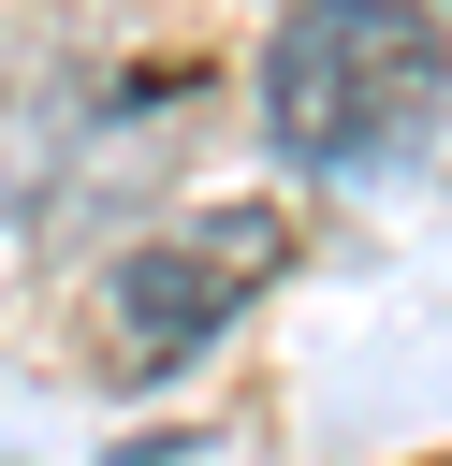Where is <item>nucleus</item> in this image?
Segmentation results:
<instances>
[{
    "label": "nucleus",
    "instance_id": "obj_1",
    "mask_svg": "<svg viewBox=\"0 0 452 466\" xmlns=\"http://www.w3.org/2000/svg\"><path fill=\"white\" fill-rule=\"evenodd\" d=\"M452 102V29L437 0H292L262 44V131L306 175H379L437 131Z\"/></svg>",
    "mask_w": 452,
    "mask_h": 466
},
{
    "label": "nucleus",
    "instance_id": "obj_2",
    "mask_svg": "<svg viewBox=\"0 0 452 466\" xmlns=\"http://www.w3.org/2000/svg\"><path fill=\"white\" fill-rule=\"evenodd\" d=\"M277 204H204V218H175V233H146L131 262H117V350H131V379H175L190 350H219V320H248V291L277 277Z\"/></svg>",
    "mask_w": 452,
    "mask_h": 466
}]
</instances>
